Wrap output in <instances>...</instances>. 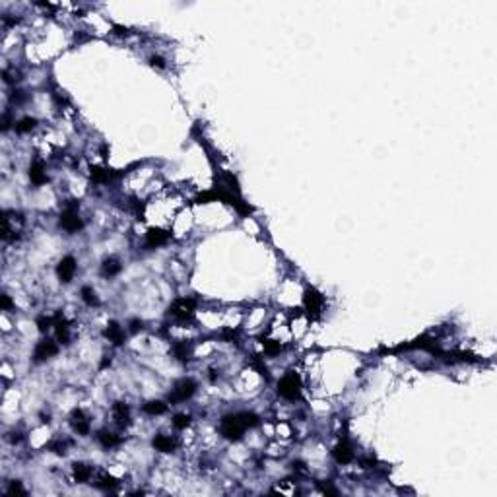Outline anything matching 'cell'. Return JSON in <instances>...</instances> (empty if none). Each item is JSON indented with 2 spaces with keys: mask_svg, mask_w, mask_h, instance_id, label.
Wrapping results in <instances>:
<instances>
[{
  "mask_svg": "<svg viewBox=\"0 0 497 497\" xmlns=\"http://www.w3.org/2000/svg\"><path fill=\"white\" fill-rule=\"evenodd\" d=\"M247 429L248 427H247V424H245V420H243L241 412H239V414L226 416V418L222 420V424H219V433H222L224 439H228V441H239Z\"/></svg>",
  "mask_w": 497,
  "mask_h": 497,
  "instance_id": "6da1fadb",
  "label": "cell"
},
{
  "mask_svg": "<svg viewBox=\"0 0 497 497\" xmlns=\"http://www.w3.org/2000/svg\"><path fill=\"white\" fill-rule=\"evenodd\" d=\"M278 394L282 396V398H286V400H291V402L299 400V398H301V379H299V375H297L295 371L286 373V375L280 379V383H278Z\"/></svg>",
  "mask_w": 497,
  "mask_h": 497,
  "instance_id": "7a4b0ae2",
  "label": "cell"
},
{
  "mask_svg": "<svg viewBox=\"0 0 497 497\" xmlns=\"http://www.w3.org/2000/svg\"><path fill=\"white\" fill-rule=\"evenodd\" d=\"M2 239L4 241H12L20 235L21 226H23V217L18 212H10V210H4L2 212Z\"/></svg>",
  "mask_w": 497,
  "mask_h": 497,
  "instance_id": "3957f363",
  "label": "cell"
},
{
  "mask_svg": "<svg viewBox=\"0 0 497 497\" xmlns=\"http://www.w3.org/2000/svg\"><path fill=\"white\" fill-rule=\"evenodd\" d=\"M195 309H197L195 299H186V297H183V299H177L175 303L169 307V315H171L175 321L186 322L195 317Z\"/></svg>",
  "mask_w": 497,
  "mask_h": 497,
  "instance_id": "277c9868",
  "label": "cell"
},
{
  "mask_svg": "<svg viewBox=\"0 0 497 497\" xmlns=\"http://www.w3.org/2000/svg\"><path fill=\"white\" fill-rule=\"evenodd\" d=\"M59 224H61V228L64 229V231H68V233H76V231H80V229L84 228V222H82V217H80V214H78L76 204H70V206L62 212Z\"/></svg>",
  "mask_w": 497,
  "mask_h": 497,
  "instance_id": "5b68a950",
  "label": "cell"
},
{
  "mask_svg": "<svg viewBox=\"0 0 497 497\" xmlns=\"http://www.w3.org/2000/svg\"><path fill=\"white\" fill-rule=\"evenodd\" d=\"M303 305H305V311L309 313V317L317 319L322 313V307H324V297H322L321 291H317L315 288H307L305 295H303Z\"/></svg>",
  "mask_w": 497,
  "mask_h": 497,
  "instance_id": "8992f818",
  "label": "cell"
},
{
  "mask_svg": "<svg viewBox=\"0 0 497 497\" xmlns=\"http://www.w3.org/2000/svg\"><path fill=\"white\" fill-rule=\"evenodd\" d=\"M195 393H197V383H195L192 379H181V381L173 386V391L169 393V402L171 404L185 402V400H188Z\"/></svg>",
  "mask_w": 497,
  "mask_h": 497,
  "instance_id": "52a82bcc",
  "label": "cell"
},
{
  "mask_svg": "<svg viewBox=\"0 0 497 497\" xmlns=\"http://www.w3.org/2000/svg\"><path fill=\"white\" fill-rule=\"evenodd\" d=\"M57 352H59V342L45 338V340H41L37 346H35L33 357H35V362L37 363H41V362H47V360L52 357V355H57Z\"/></svg>",
  "mask_w": 497,
  "mask_h": 497,
  "instance_id": "ba28073f",
  "label": "cell"
},
{
  "mask_svg": "<svg viewBox=\"0 0 497 497\" xmlns=\"http://www.w3.org/2000/svg\"><path fill=\"white\" fill-rule=\"evenodd\" d=\"M74 274H76V259L74 257H62L61 262L57 264V276L61 280L62 284H68L72 282Z\"/></svg>",
  "mask_w": 497,
  "mask_h": 497,
  "instance_id": "9c48e42d",
  "label": "cell"
},
{
  "mask_svg": "<svg viewBox=\"0 0 497 497\" xmlns=\"http://www.w3.org/2000/svg\"><path fill=\"white\" fill-rule=\"evenodd\" d=\"M70 425H72V429L78 435L90 433V420H88V416L84 414V410H80V408H74L72 410V414H70Z\"/></svg>",
  "mask_w": 497,
  "mask_h": 497,
  "instance_id": "30bf717a",
  "label": "cell"
},
{
  "mask_svg": "<svg viewBox=\"0 0 497 497\" xmlns=\"http://www.w3.org/2000/svg\"><path fill=\"white\" fill-rule=\"evenodd\" d=\"M169 239H171V233L165 231V229H150L146 233V248L161 247V245H165Z\"/></svg>",
  "mask_w": 497,
  "mask_h": 497,
  "instance_id": "8fae6325",
  "label": "cell"
},
{
  "mask_svg": "<svg viewBox=\"0 0 497 497\" xmlns=\"http://www.w3.org/2000/svg\"><path fill=\"white\" fill-rule=\"evenodd\" d=\"M113 418H115V424L119 425L121 429H124V427H128V425L132 424V420H130V408L124 402L113 404Z\"/></svg>",
  "mask_w": 497,
  "mask_h": 497,
  "instance_id": "7c38bea8",
  "label": "cell"
},
{
  "mask_svg": "<svg viewBox=\"0 0 497 497\" xmlns=\"http://www.w3.org/2000/svg\"><path fill=\"white\" fill-rule=\"evenodd\" d=\"M332 456H334V460H336L338 464H348V462H352L353 460L352 445H350L348 441H342V443H338V445L332 449Z\"/></svg>",
  "mask_w": 497,
  "mask_h": 497,
  "instance_id": "4fadbf2b",
  "label": "cell"
},
{
  "mask_svg": "<svg viewBox=\"0 0 497 497\" xmlns=\"http://www.w3.org/2000/svg\"><path fill=\"white\" fill-rule=\"evenodd\" d=\"M30 179L31 183L35 186H41L45 185L47 181H49V177H47V171H45V163H43L41 159H35L33 163H31L30 167Z\"/></svg>",
  "mask_w": 497,
  "mask_h": 497,
  "instance_id": "5bb4252c",
  "label": "cell"
},
{
  "mask_svg": "<svg viewBox=\"0 0 497 497\" xmlns=\"http://www.w3.org/2000/svg\"><path fill=\"white\" fill-rule=\"evenodd\" d=\"M54 336L59 344H68L70 342V328H68V322L62 317L61 313L54 317Z\"/></svg>",
  "mask_w": 497,
  "mask_h": 497,
  "instance_id": "9a60e30c",
  "label": "cell"
},
{
  "mask_svg": "<svg viewBox=\"0 0 497 497\" xmlns=\"http://www.w3.org/2000/svg\"><path fill=\"white\" fill-rule=\"evenodd\" d=\"M103 334L107 336V338H109V342H113L115 346H123L124 340H126L123 326H121L119 322H115V321H111L109 324H107V328H105Z\"/></svg>",
  "mask_w": 497,
  "mask_h": 497,
  "instance_id": "2e32d148",
  "label": "cell"
},
{
  "mask_svg": "<svg viewBox=\"0 0 497 497\" xmlns=\"http://www.w3.org/2000/svg\"><path fill=\"white\" fill-rule=\"evenodd\" d=\"M152 445L159 451V453H173L177 449V441L173 439V437H169V435H155L154 441H152Z\"/></svg>",
  "mask_w": 497,
  "mask_h": 497,
  "instance_id": "e0dca14e",
  "label": "cell"
},
{
  "mask_svg": "<svg viewBox=\"0 0 497 497\" xmlns=\"http://www.w3.org/2000/svg\"><path fill=\"white\" fill-rule=\"evenodd\" d=\"M72 474H74V480H76L78 484H86V482H90L93 470H92V466H88L86 462H74Z\"/></svg>",
  "mask_w": 497,
  "mask_h": 497,
  "instance_id": "ac0fdd59",
  "label": "cell"
},
{
  "mask_svg": "<svg viewBox=\"0 0 497 497\" xmlns=\"http://www.w3.org/2000/svg\"><path fill=\"white\" fill-rule=\"evenodd\" d=\"M121 270H123V264L119 262V259L109 257V259H105L103 264H101V276H105V278H113V276H117Z\"/></svg>",
  "mask_w": 497,
  "mask_h": 497,
  "instance_id": "d6986e66",
  "label": "cell"
},
{
  "mask_svg": "<svg viewBox=\"0 0 497 497\" xmlns=\"http://www.w3.org/2000/svg\"><path fill=\"white\" fill-rule=\"evenodd\" d=\"M97 441H99V445L103 447V449H113V447L121 445V437L119 435L111 433V431H107V429H103V431H99L97 433Z\"/></svg>",
  "mask_w": 497,
  "mask_h": 497,
  "instance_id": "ffe728a7",
  "label": "cell"
},
{
  "mask_svg": "<svg viewBox=\"0 0 497 497\" xmlns=\"http://www.w3.org/2000/svg\"><path fill=\"white\" fill-rule=\"evenodd\" d=\"M93 486L99 487V489H113V487L119 486V482H117V478H113L109 472H99V474H97V480L93 482Z\"/></svg>",
  "mask_w": 497,
  "mask_h": 497,
  "instance_id": "44dd1931",
  "label": "cell"
},
{
  "mask_svg": "<svg viewBox=\"0 0 497 497\" xmlns=\"http://www.w3.org/2000/svg\"><path fill=\"white\" fill-rule=\"evenodd\" d=\"M35 126H37V119L35 117H23L18 123H14V128H16L18 134H27Z\"/></svg>",
  "mask_w": 497,
  "mask_h": 497,
  "instance_id": "7402d4cb",
  "label": "cell"
},
{
  "mask_svg": "<svg viewBox=\"0 0 497 497\" xmlns=\"http://www.w3.org/2000/svg\"><path fill=\"white\" fill-rule=\"evenodd\" d=\"M142 410H144L148 416H161L167 412V404L161 402V400H150V402L144 404Z\"/></svg>",
  "mask_w": 497,
  "mask_h": 497,
  "instance_id": "603a6c76",
  "label": "cell"
},
{
  "mask_svg": "<svg viewBox=\"0 0 497 497\" xmlns=\"http://www.w3.org/2000/svg\"><path fill=\"white\" fill-rule=\"evenodd\" d=\"M90 171H92L90 175H92V179L95 183H109L111 177H113V173L109 169H105V167H92Z\"/></svg>",
  "mask_w": 497,
  "mask_h": 497,
  "instance_id": "cb8c5ba5",
  "label": "cell"
},
{
  "mask_svg": "<svg viewBox=\"0 0 497 497\" xmlns=\"http://www.w3.org/2000/svg\"><path fill=\"white\" fill-rule=\"evenodd\" d=\"M80 295H82V301L86 305H90V307H97L99 305V297H97V293L90 286H84L82 290H80Z\"/></svg>",
  "mask_w": 497,
  "mask_h": 497,
  "instance_id": "d4e9b609",
  "label": "cell"
},
{
  "mask_svg": "<svg viewBox=\"0 0 497 497\" xmlns=\"http://www.w3.org/2000/svg\"><path fill=\"white\" fill-rule=\"evenodd\" d=\"M173 355L179 362H188L190 360V348L186 346V342H177L173 346Z\"/></svg>",
  "mask_w": 497,
  "mask_h": 497,
  "instance_id": "484cf974",
  "label": "cell"
},
{
  "mask_svg": "<svg viewBox=\"0 0 497 497\" xmlns=\"http://www.w3.org/2000/svg\"><path fill=\"white\" fill-rule=\"evenodd\" d=\"M173 427L175 429H186L188 425H190V416H186V414H177L175 418H173Z\"/></svg>",
  "mask_w": 497,
  "mask_h": 497,
  "instance_id": "4316f807",
  "label": "cell"
},
{
  "mask_svg": "<svg viewBox=\"0 0 497 497\" xmlns=\"http://www.w3.org/2000/svg\"><path fill=\"white\" fill-rule=\"evenodd\" d=\"M264 352L268 353V355H278V353L282 352V344L276 340L264 342Z\"/></svg>",
  "mask_w": 497,
  "mask_h": 497,
  "instance_id": "83f0119b",
  "label": "cell"
},
{
  "mask_svg": "<svg viewBox=\"0 0 497 497\" xmlns=\"http://www.w3.org/2000/svg\"><path fill=\"white\" fill-rule=\"evenodd\" d=\"M2 76H4V82L6 84H16L18 80H20V72H18L16 68H6V70L2 72Z\"/></svg>",
  "mask_w": 497,
  "mask_h": 497,
  "instance_id": "f1b7e54d",
  "label": "cell"
},
{
  "mask_svg": "<svg viewBox=\"0 0 497 497\" xmlns=\"http://www.w3.org/2000/svg\"><path fill=\"white\" fill-rule=\"evenodd\" d=\"M66 441H52V443H49L47 445V449L49 451H52V453H57V455H64L66 453Z\"/></svg>",
  "mask_w": 497,
  "mask_h": 497,
  "instance_id": "f546056e",
  "label": "cell"
},
{
  "mask_svg": "<svg viewBox=\"0 0 497 497\" xmlns=\"http://www.w3.org/2000/svg\"><path fill=\"white\" fill-rule=\"evenodd\" d=\"M37 326H39L41 332H47L51 326H54V319H51V317H39L37 319Z\"/></svg>",
  "mask_w": 497,
  "mask_h": 497,
  "instance_id": "4dcf8cb0",
  "label": "cell"
},
{
  "mask_svg": "<svg viewBox=\"0 0 497 497\" xmlns=\"http://www.w3.org/2000/svg\"><path fill=\"white\" fill-rule=\"evenodd\" d=\"M8 493L10 495H14V493H21V495H25V489H23V486H21V482H12L10 487H8Z\"/></svg>",
  "mask_w": 497,
  "mask_h": 497,
  "instance_id": "1f68e13d",
  "label": "cell"
},
{
  "mask_svg": "<svg viewBox=\"0 0 497 497\" xmlns=\"http://www.w3.org/2000/svg\"><path fill=\"white\" fill-rule=\"evenodd\" d=\"M23 99H25V95H23V92H21V90H14V92L10 93L12 103H21Z\"/></svg>",
  "mask_w": 497,
  "mask_h": 497,
  "instance_id": "d6a6232c",
  "label": "cell"
},
{
  "mask_svg": "<svg viewBox=\"0 0 497 497\" xmlns=\"http://www.w3.org/2000/svg\"><path fill=\"white\" fill-rule=\"evenodd\" d=\"M150 66H154V68H165V61L161 59V57H150Z\"/></svg>",
  "mask_w": 497,
  "mask_h": 497,
  "instance_id": "836d02e7",
  "label": "cell"
},
{
  "mask_svg": "<svg viewBox=\"0 0 497 497\" xmlns=\"http://www.w3.org/2000/svg\"><path fill=\"white\" fill-rule=\"evenodd\" d=\"M128 326H130V332H138L144 328V322L138 321V319H132V321L128 322Z\"/></svg>",
  "mask_w": 497,
  "mask_h": 497,
  "instance_id": "e575fe53",
  "label": "cell"
},
{
  "mask_svg": "<svg viewBox=\"0 0 497 497\" xmlns=\"http://www.w3.org/2000/svg\"><path fill=\"white\" fill-rule=\"evenodd\" d=\"M0 301H2V309H4V311H10V309H12V299H10V295H6V293H2V295H0Z\"/></svg>",
  "mask_w": 497,
  "mask_h": 497,
  "instance_id": "d590c367",
  "label": "cell"
},
{
  "mask_svg": "<svg viewBox=\"0 0 497 497\" xmlns=\"http://www.w3.org/2000/svg\"><path fill=\"white\" fill-rule=\"evenodd\" d=\"M10 128V115L4 113V117H2V130H8Z\"/></svg>",
  "mask_w": 497,
  "mask_h": 497,
  "instance_id": "8d00e7d4",
  "label": "cell"
},
{
  "mask_svg": "<svg viewBox=\"0 0 497 497\" xmlns=\"http://www.w3.org/2000/svg\"><path fill=\"white\" fill-rule=\"evenodd\" d=\"M113 33H117V35H128V30L123 27V25H113Z\"/></svg>",
  "mask_w": 497,
  "mask_h": 497,
  "instance_id": "74e56055",
  "label": "cell"
},
{
  "mask_svg": "<svg viewBox=\"0 0 497 497\" xmlns=\"http://www.w3.org/2000/svg\"><path fill=\"white\" fill-rule=\"evenodd\" d=\"M10 441H12V443H20V441H21V437H20V433H12V437H10Z\"/></svg>",
  "mask_w": 497,
  "mask_h": 497,
  "instance_id": "f35d334b",
  "label": "cell"
},
{
  "mask_svg": "<svg viewBox=\"0 0 497 497\" xmlns=\"http://www.w3.org/2000/svg\"><path fill=\"white\" fill-rule=\"evenodd\" d=\"M107 365H111V357H107V355H105V360L101 362V369H103V367H107Z\"/></svg>",
  "mask_w": 497,
  "mask_h": 497,
  "instance_id": "ab89813d",
  "label": "cell"
}]
</instances>
